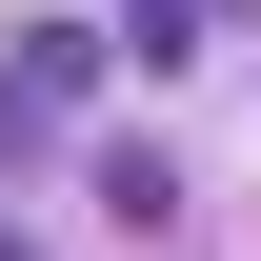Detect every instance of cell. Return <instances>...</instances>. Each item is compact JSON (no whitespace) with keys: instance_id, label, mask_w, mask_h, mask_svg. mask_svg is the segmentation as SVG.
<instances>
[{"instance_id":"6da1fadb","label":"cell","mask_w":261,"mask_h":261,"mask_svg":"<svg viewBox=\"0 0 261 261\" xmlns=\"http://www.w3.org/2000/svg\"><path fill=\"white\" fill-rule=\"evenodd\" d=\"M81 121V40H20V61H0V141H61Z\"/></svg>"},{"instance_id":"3957f363","label":"cell","mask_w":261,"mask_h":261,"mask_svg":"<svg viewBox=\"0 0 261 261\" xmlns=\"http://www.w3.org/2000/svg\"><path fill=\"white\" fill-rule=\"evenodd\" d=\"M0 261H20V241H0Z\"/></svg>"},{"instance_id":"7a4b0ae2","label":"cell","mask_w":261,"mask_h":261,"mask_svg":"<svg viewBox=\"0 0 261 261\" xmlns=\"http://www.w3.org/2000/svg\"><path fill=\"white\" fill-rule=\"evenodd\" d=\"M121 61H161V81H181V61H201V0H121Z\"/></svg>"}]
</instances>
